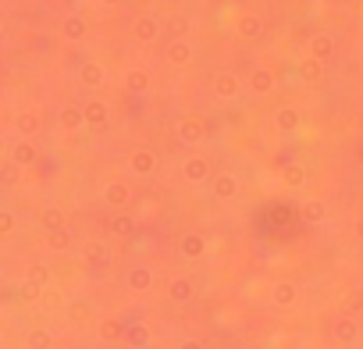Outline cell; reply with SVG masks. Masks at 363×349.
<instances>
[{
    "mask_svg": "<svg viewBox=\"0 0 363 349\" xmlns=\"http://www.w3.org/2000/svg\"><path fill=\"white\" fill-rule=\"evenodd\" d=\"M29 345L33 349H50L54 338H50V331H29Z\"/></svg>",
    "mask_w": 363,
    "mask_h": 349,
    "instance_id": "1",
    "label": "cell"
},
{
    "mask_svg": "<svg viewBox=\"0 0 363 349\" xmlns=\"http://www.w3.org/2000/svg\"><path fill=\"white\" fill-rule=\"evenodd\" d=\"M292 299H296V289H292V285H278V289H274V303L289 306Z\"/></svg>",
    "mask_w": 363,
    "mask_h": 349,
    "instance_id": "2",
    "label": "cell"
},
{
    "mask_svg": "<svg viewBox=\"0 0 363 349\" xmlns=\"http://www.w3.org/2000/svg\"><path fill=\"white\" fill-rule=\"evenodd\" d=\"M171 296H174V299H189V296H193L189 282H174V285H171Z\"/></svg>",
    "mask_w": 363,
    "mask_h": 349,
    "instance_id": "3",
    "label": "cell"
},
{
    "mask_svg": "<svg viewBox=\"0 0 363 349\" xmlns=\"http://www.w3.org/2000/svg\"><path fill=\"white\" fill-rule=\"evenodd\" d=\"M356 338V328L345 321V324H338V342H352Z\"/></svg>",
    "mask_w": 363,
    "mask_h": 349,
    "instance_id": "4",
    "label": "cell"
},
{
    "mask_svg": "<svg viewBox=\"0 0 363 349\" xmlns=\"http://www.w3.org/2000/svg\"><path fill=\"white\" fill-rule=\"evenodd\" d=\"M132 285L135 289H146L150 285V271H132Z\"/></svg>",
    "mask_w": 363,
    "mask_h": 349,
    "instance_id": "5",
    "label": "cell"
},
{
    "mask_svg": "<svg viewBox=\"0 0 363 349\" xmlns=\"http://www.w3.org/2000/svg\"><path fill=\"white\" fill-rule=\"evenodd\" d=\"M182 349H203V342H196V338H189V342H182Z\"/></svg>",
    "mask_w": 363,
    "mask_h": 349,
    "instance_id": "6",
    "label": "cell"
}]
</instances>
